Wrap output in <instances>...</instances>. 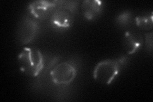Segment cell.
<instances>
[{
  "label": "cell",
  "instance_id": "1",
  "mask_svg": "<svg viewBox=\"0 0 153 102\" xmlns=\"http://www.w3.org/2000/svg\"><path fill=\"white\" fill-rule=\"evenodd\" d=\"M17 60L21 71L27 76H38L44 66L42 52L36 48H24Z\"/></svg>",
  "mask_w": 153,
  "mask_h": 102
},
{
  "label": "cell",
  "instance_id": "2",
  "mask_svg": "<svg viewBox=\"0 0 153 102\" xmlns=\"http://www.w3.org/2000/svg\"><path fill=\"white\" fill-rule=\"evenodd\" d=\"M125 61L126 58L122 57L119 60H106L99 62L93 71L94 79L102 84H111Z\"/></svg>",
  "mask_w": 153,
  "mask_h": 102
},
{
  "label": "cell",
  "instance_id": "3",
  "mask_svg": "<svg viewBox=\"0 0 153 102\" xmlns=\"http://www.w3.org/2000/svg\"><path fill=\"white\" fill-rule=\"evenodd\" d=\"M76 2L59 1L51 16V22L59 28H67L72 25L76 13Z\"/></svg>",
  "mask_w": 153,
  "mask_h": 102
},
{
  "label": "cell",
  "instance_id": "4",
  "mask_svg": "<svg viewBox=\"0 0 153 102\" xmlns=\"http://www.w3.org/2000/svg\"><path fill=\"white\" fill-rule=\"evenodd\" d=\"M75 68L66 62L57 65L51 71V79L56 84H68L75 78Z\"/></svg>",
  "mask_w": 153,
  "mask_h": 102
},
{
  "label": "cell",
  "instance_id": "5",
  "mask_svg": "<svg viewBox=\"0 0 153 102\" xmlns=\"http://www.w3.org/2000/svg\"><path fill=\"white\" fill-rule=\"evenodd\" d=\"M38 30V24L30 17H26L21 21L17 32L18 40L22 44L31 42L36 35Z\"/></svg>",
  "mask_w": 153,
  "mask_h": 102
},
{
  "label": "cell",
  "instance_id": "6",
  "mask_svg": "<svg viewBox=\"0 0 153 102\" xmlns=\"http://www.w3.org/2000/svg\"><path fill=\"white\" fill-rule=\"evenodd\" d=\"M58 3V1H34L29 4L28 8L33 17L44 20L52 15Z\"/></svg>",
  "mask_w": 153,
  "mask_h": 102
},
{
  "label": "cell",
  "instance_id": "7",
  "mask_svg": "<svg viewBox=\"0 0 153 102\" xmlns=\"http://www.w3.org/2000/svg\"><path fill=\"white\" fill-rule=\"evenodd\" d=\"M143 38L139 33L128 31L123 38V46L128 54H133L140 49L143 45Z\"/></svg>",
  "mask_w": 153,
  "mask_h": 102
},
{
  "label": "cell",
  "instance_id": "8",
  "mask_svg": "<svg viewBox=\"0 0 153 102\" xmlns=\"http://www.w3.org/2000/svg\"><path fill=\"white\" fill-rule=\"evenodd\" d=\"M103 7V2L99 0H86L82 3L81 9L85 19L93 20L101 13Z\"/></svg>",
  "mask_w": 153,
  "mask_h": 102
},
{
  "label": "cell",
  "instance_id": "9",
  "mask_svg": "<svg viewBox=\"0 0 153 102\" xmlns=\"http://www.w3.org/2000/svg\"><path fill=\"white\" fill-rule=\"evenodd\" d=\"M135 22L138 27L143 30H149L152 28V13L150 15L137 17Z\"/></svg>",
  "mask_w": 153,
  "mask_h": 102
},
{
  "label": "cell",
  "instance_id": "10",
  "mask_svg": "<svg viewBox=\"0 0 153 102\" xmlns=\"http://www.w3.org/2000/svg\"><path fill=\"white\" fill-rule=\"evenodd\" d=\"M131 14L130 12H123L117 17V22L120 26H126L130 20Z\"/></svg>",
  "mask_w": 153,
  "mask_h": 102
}]
</instances>
